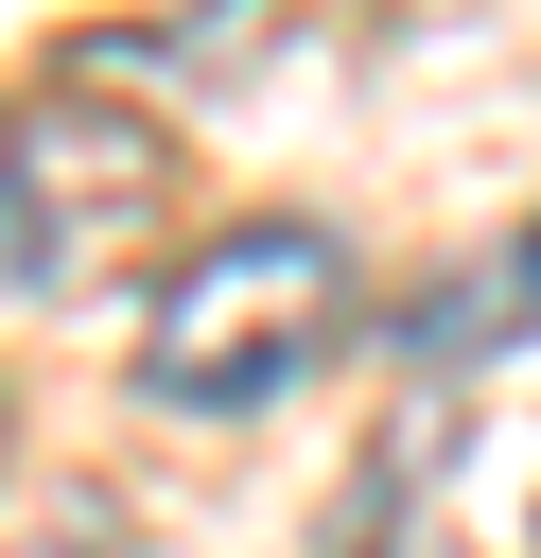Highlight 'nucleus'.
Returning <instances> with one entry per match:
<instances>
[{"label": "nucleus", "instance_id": "nucleus-1", "mask_svg": "<svg viewBox=\"0 0 541 558\" xmlns=\"http://www.w3.org/2000/svg\"><path fill=\"white\" fill-rule=\"evenodd\" d=\"M332 331H349V244L297 227V209H244V227H209L192 262H157V296H140V401L244 418V401L314 384Z\"/></svg>", "mask_w": 541, "mask_h": 558}, {"label": "nucleus", "instance_id": "nucleus-2", "mask_svg": "<svg viewBox=\"0 0 541 558\" xmlns=\"http://www.w3.org/2000/svg\"><path fill=\"white\" fill-rule=\"evenodd\" d=\"M157 227H175V122L157 105H122L87 70L0 87V296H105Z\"/></svg>", "mask_w": 541, "mask_h": 558}, {"label": "nucleus", "instance_id": "nucleus-3", "mask_svg": "<svg viewBox=\"0 0 541 558\" xmlns=\"http://www.w3.org/2000/svg\"><path fill=\"white\" fill-rule=\"evenodd\" d=\"M332 558H489L454 523V436H384L366 488H349V523H332Z\"/></svg>", "mask_w": 541, "mask_h": 558}, {"label": "nucleus", "instance_id": "nucleus-4", "mask_svg": "<svg viewBox=\"0 0 541 558\" xmlns=\"http://www.w3.org/2000/svg\"><path fill=\"white\" fill-rule=\"evenodd\" d=\"M524 314H541V209H524V227H506L471 279H436V296L401 314V349H419V366H471V349H506Z\"/></svg>", "mask_w": 541, "mask_h": 558}, {"label": "nucleus", "instance_id": "nucleus-5", "mask_svg": "<svg viewBox=\"0 0 541 558\" xmlns=\"http://www.w3.org/2000/svg\"><path fill=\"white\" fill-rule=\"evenodd\" d=\"M0 558H122V506H105V488H52V506H35Z\"/></svg>", "mask_w": 541, "mask_h": 558}, {"label": "nucleus", "instance_id": "nucleus-6", "mask_svg": "<svg viewBox=\"0 0 541 558\" xmlns=\"http://www.w3.org/2000/svg\"><path fill=\"white\" fill-rule=\"evenodd\" d=\"M524 523H541V488H524Z\"/></svg>", "mask_w": 541, "mask_h": 558}, {"label": "nucleus", "instance_id": "nucleus-7", "mask_svg": "<svg viewBox=\"0 0 541 558\" xmlns=\"http://www.w3.org/2000/svg\"><path fill=\"white\" fill-rule=\"evenodd\" d=\"M0 436H17V401H0Z\"/></svg>", "mask_w": 541, "mask_h": 558}]
</instances>
